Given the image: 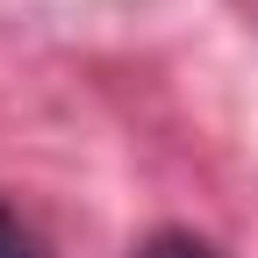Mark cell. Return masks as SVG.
Returning <instances> with one entry per match:
<instances>
[{
	"label": "cell",
	"mask_w": 258,
	"mask_h": 258,
	"mask_svg": "<svg viewBox=\"0 0 258 258\" xmlns=\"http://www.w3.org/2000/svg\"><path fill=\"white\" fill-rule=\"evenodd\" d=\"M137 258H222V251L208 237H194V230H158V237H144Z\"/></svg>",
	"instance_id": "1"
},
{
	"label": "cell",
	"mask_w": 258,
	"mask_h": 258,
	"mask_svg": "<svg viewBox=\"0 0 258 258\" xmlns=\"http://www.w3.org/2000/svg\"><path fill=\"white\" fill-rule=\"evenodd\" d=\"M0 258H50V251H43V237L29 230V222H22L8 201H0Z\"/></svg>",
	"instance_id": "2"
}]
</instances>
